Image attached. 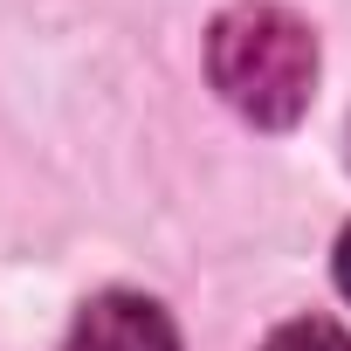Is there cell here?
<instances>
[{
  "instance_id": "1",
  "label": "cell",
  "mask_w": 351,
  "mask_h": 351,
  "mask_svg": "<svg viewBox=\"0 0 351 351\" xmlns=\"http://www.w3.org/2000/svg\"><path fill=\"white\" fill-rule=\"evenodd\" d=\"M207 76L214 90L262 131H282L310 110L317 90V35L269 0H241L228 8L207 35Z\"/></svg>"
},
{
  "instance_id": "2",
  "label": "cell",
  "mask_w": 351,
  "mask_h": 351,
  "mask_svg": "<svg viewBox=\"0 0 351 351\" xmlns=\"http://www.w3.org/2000/svg\"><path fill=\"white\" fill-rule=\"evenodd\" d=\"M69 351H180V330H172V317L152 296L104 289V296H90L76 310Z\"/></svg>"
},
{
  "instance_id": "3",
  "label": "cell",
  "mask_w": 351,
  "mask_h": 351,
  "mask_svg": "<svg viewBox=\"0 0 351 351\" xmlns=\"http://www.w3.org/2000/svg\"><path fill=\"white\" fill-rule=\"evenodd\" d=\"M262 351H351V337H344L330 317H296V324L269 330V344H262Z\"/></svg>"
},
{
  "instance_id": "4",
  "label": "cell",
  "mask_w": 351,
  "mask_h": 351,
  "mask_svg": "<svg viewBox=\"0 0 351 351\" xmlns=\"http://www.w3.org/2000/svg\"><path fill=\"white\" fill-rule=\"evenodd\" d=\"M337 289L351 296V228H344V241H337Z\"/></svg>"
}]
</instances>
